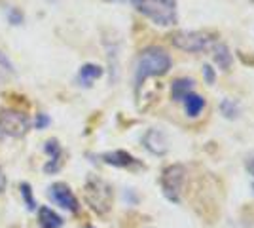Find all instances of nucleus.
I'll use <instances>...</instances> for the list:
<instances>
[{"label":"nucleus","instance_id":"6e6552de","mask_svg":"<svg viewBox=\"0 0 254 228\" xmlns=\"http://www.w3.org/2000/svg\"><path fill=\"white\" fill-rule=\"evenodd\" d=\"M142 145H144L146 151L156 154V156H163V154H167V151H169V143H167L165 133L161 130H154V128L144 133Z\"/></svg>","mask_w":254,"mask_h":228},{"label":"nucleus","instance_id":"a878e982","mask_svg":"<svg viewBox=\"0 0 254 228\" xmlns=\"http://www.w3.org/2000/svg\"><path fill=\"white\" fill-rule=\"evenodd\" d=\"M253 188H254V185H253Z\"/></svg>","mask_w":254,"mask_h":228},{"label":"nucleus","instance_id":"9d476101","mask_svg":"<svg viewBox=\"0 0 254 228\" xmlns=\"http://www.w3.org/2000/svg\"><path fill=\"white\" fill-rule=\"evenodd\" d=\"M103 162L108 163V165H114V167H142V163L138 162L135 156H131L129 152L126 151H112V152H105L103 156Z\"/></svg>","mask_w":254,"mask_h":228},{"label":"nucleus","instance_id":"5701e85b","mask_svg":"<svg viewBox=\"0 0 254 228\" xmlns=\"http://www.w3.org/2000/svg\"><path fill=\"white\" fill-rule=\"evenodd\" d=\"M4 188H6V175L0 169V192H4Z\"/></svg>","mask_w":254,"mask_h":228},{"label":"nucleus","instance_id":"2eb2a0df","mask_svg":"<svg viewBox=\"0 0 254 228\" xmlns=\"http://www.w3.org/2000/svg\"><path fill=\"white\" fill-rule=\"evenodd\" d=\"M182 103H184V110H186V114H188L190 118L199 116L201 110L205 109V97L197 95V93H193V91H191L190 95H186Z\"/></svg>","mask_w":254,"mask_h":228},{"label":"nucleus","instance_id":"f03ea898","mask_svg":"<svg viewBox=\"0 0 254 228\" xmlns=\"http://www.w3.org/2000/svg\"><path fill=\"white\" fill-rule=\"evenodd\" d=\"M138 13L159 27H171L179 19L177 0H131Z\"/></svg>","mask_w":254,"mask_h":228},{"label":"nucleus","instance_id":"4be33fe9","mask_svg":"<svg viewBox=\"0 0 254 228\" xmlns=\"http://www.w3.org/2000/svg\"><path fill=\"white\" fill-rule=\"evenodd\" d=\"M247 169L251 171V175H254V156H251V158L247 160Z\"/></svg>","mask_w":254,"mask_h":228},{"label":"nucleus","instance_id":"f3484780","mask_svg":"<svg viewBox=\"0 0 254 228\" xmlns=\"http://www.w3.org/2000/svg\"><path fill=\"white\" fill-rule=\"evenodd\" d=\"M19 190H21L23 202H25L27 209H29V211H34V209H36V200H34L31 185H29V183H21V185H19Z\"/></svg>","mask_w":254,"mask_h":228},{"label":"nucleus","instance_id":"a211bd4d","mask_svg":"<svg viewBox=\"0 0 254 228\" xmlns=\"http://www.w3.org/2000/svg\"><path fill=\"white\" fill-rule=\"evenodd\" d=\"M8 21L11 23V25H21L23 23V13L19 8H10L8 10Z\"/></svg>","mask_w":254,"mask_h":228},{"label":"nucleus","instance_id":"b1692460","mask_svg":"<svg viewBox=\"0 0 254 228\" xmlns=\"http://www.w3.org/2000/svg\"><path fill=\"white\" fill-rule=\"evenodd\" d=\"M112 2H116V0H112Z\"/></svg>","mask_w":254,"mask_h":228},{"label":"nucleus","instance_id":"ddd939ff","mask_svg":"<svg viewBox=\"0 0 254 228\" xmlns=\"http://www.w3.org/2000/svg\"><path fill=\"white\" fill-rule=\"evenodd\" d=\"M38 225L40 228H61L63 227V219L57 215L52 207H40L38 209Z\"/></svg>","mask_w":254,"mask_h":228},{"label":"nucleus","instance_id":"4468645a","mask_svg":"<svg viewBox=\"0 0 254 228\" xmlns=\"http://www.w3.org/2000/svg\"><path fill=\"white\" fill-rule=\"evenodd\" d=\"M212 59H214V63L218 65V69H222V71H230L232 61H233V55H232L230 48H228L226 44L218 42V44H214V54H212Z\"/></svg>","mask_w":254,"mask_h":228},{"label":"nucleus","instance_id":"1a4fd4ad","mask_svg":"<svg viewBox=\"0 0 254 228\" xmlns=\"http://www.w3.org/2000/svg\"><path fill=\"white\" fill-rule=\"evenodd\" d=\"M44 151L50 156V160L44 165V171L46 173H57L61 167H63V151H61V145L57 139H48L44 143Z\"/></svg>","mask_w":254,"mask_h":228},{"label":"nucleus","instance_id":"6ab92c4d","mask_svg":"<svg viewBox=\"0 0 254 228\" xmlns=\"http://www.w3.org/2000/svg\"><path fill=\"white\" fill-rule=\"evenodd\" d=\"M203 78H205V82L212 86L214 84V80H216V73H214V69L211 65H203Z\"/></svg>","mask_w":254,"mask_h":228},{"label":"nucleus","instance_id":"f8f14e48","mask_svg":"<svg viewBox=\"0 0 254 228\" xmlns=\"http://www.w3.org/2000/svg\"><path fill=\"white\" fill-rule=\"evenodd\" d=\"M193 87H195V80L193 78H188V76L177 78L171 84V97H173V101H177V103H182L184 97L190 95L191 91H193Z\"/></svg>","mask_w":254,"mask_h":228},{"label":"nucleus","instance_id":"393cba45","mask_svg":"<svg viewBox=\"0 0 254 228\" xmlns=\"http://www.w3.org/2000/svg\"><path fill=\"white\" fill-rule=\"evenodd\" d=\"M89 228H93V227H89Z\"/></svg>","mask_w":254,"mask_h":228},{"label":"nucleus","instance_id":"20e7f679","mask_svg":"<svg viewBox=\"0 0 254 228\" xmlns=\"http://www.w3.org/2000/svg\"><path fill=\"white\" fill-rule=\"evenodd\" d=\"M31 130V118L19 110H0V139H21Z\"/></svg>","mask_w":254,"mask_h":228},{"label":"nucleus","instance_id":"f257e3e1","mask_svg":"<svg viewBox=\"0 0 254 228\" xmlns=\"http://www.w3.org/2000/svg\"><path fill=\"white\" fill-rule=\"evenodd\" d=\"M171 63H173L171 55L159 46H150L146 50H142L135 63V89L138 91L140 86L152 76L167 75Z\"/></svg>","mask_w":254,"mask_h":228},{"label":"nucleus","instance_id":"423d86ee","mask_svg":"<svg viewBox=\"0 0 254 228\" xmlns=\"http://www.w3.org/2000/svg\"><path fill=\"white\" fill-rule=\"evenodd\" d=\"M184 177H186V169L180 163H175V165H169V167L163 169L161 190H163V194L169 202H175V204L180 202V190L184 185Z\"/></svg>","mask_w":254,"mask_h":228},{"label":"nucleus","instance_id":"412c9836","mask_svg":"<svg viewBox=\"0 0 254 228\" xmlns=\"http://www.w3.org/2000/svg\"><path fill=\"white\" fill-rule=\"evenodd\" d=\"M34 126H36V130H44V128H48L50 126V116L48 114H36V122H34Z\"/></svg>","mask_w":254,"mask_h":228},{"label":"nucleus","instance_id":"aec40b11","mask_svg":"<svg viewBox=\"0 0 254 228\" xmlns=\"http://www.w3.org/2000/svg\"><path fill=\"white\" fill-rule=\"evenodd\" d=\"M0 69L6 71V73H10V75L15 73V69H13V65H11V61L8 59V55L4 54V52H0Z\"/></svg>","mask_w":254,"mask_h":228},{"label":"nucleus","instance_id":"9b49d317","mask_svg":"<svg viewBox=\"0 0 254 228\" xmlns=\"http://www.w3.org/2000/svg\"><path fill=\"white\" fill-rule=\"evenodd\" d=\"M103 67L95 65V63H85L82 65V69L78 71V76H76V82L80 84L82 87H89L93 86V82L99 80L103 76Z\"/></svg>","mask_w":254,"mask_h":228},{"label":"nucleus","instance_id":"0eeeda50","mask_svg":"<svg viewBox=\"0 0 254 228\" xmlns=\"http://www.w3.org/2000/svg\"><path fill=\"white\" fill-rule=\"evenodd\" d=\"M50 198H52L53 204H57L59 207H63L70 213H76L80 209L78 198H76L74 192L70 190V186L66 183H53L50 186Z\"/></svg>","mask_w":254,"mask_h":228},{"label":"nucleus","instance_id":"39448f33","mask_svg":"<svg viewBox=\"0 0 254 228\" xmlns=\"http://www.w3.org/2000/svg\"><path fill=\"white\" fill-rule=\"evenodd\" d=\"M171 42L182 52L199 54V52H205L212 46V36L207 33H201V31H182V33L173 34Z\"/></svg>","mask_w":254,"mask_h":228},{"label":"nucleus","instance_id":"7ed1b4c3","mask_svg":"<svg viewBox=\"0 0 254 228\" xmlns=\"http://www.w3.org/2000/svg\"><path fill=\"white\" fill-rule=\"evenodd\" d=\"M85 202L89 204V207L99 213V215H105L110 211L112 207V188L110 185L99 179V177H89L87 183H85Z\"/></svg>","mask_w":254,"mask_h":228},{"label":"nucleus","instance_id":"dca6fc26","mask_svg":"<svg viewBox=\"0 0 254 228\" xmlns=\"http://www.w3.org/2000/svg\"><path fill=\"white\" fill-rule=\"evenodd\" d=\"M220 114H222L224 118L228 120H235L239 118V114H241V107H239V103L237 101H233V99H222L220 101Z\"/></svg>","mask_w":254,"mask_h":228}]
</instances>
